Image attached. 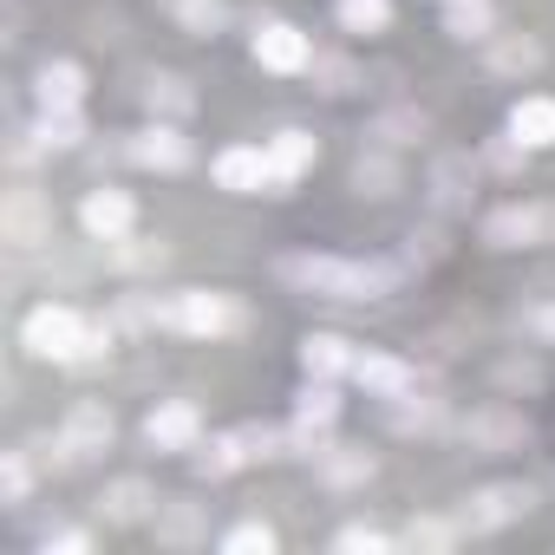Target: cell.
Here are the masks:
<instances>
[{"label":"cell","instance_id":"obj_1","mask_svg":"<svg viewBox=\"0 0 555 555\" xmlns=\"http://www.w3.org/2000/svg\"><path fill=\"white\" fill-rule=\"evenodd\" d=\"M274 274H282L288 288L327 295V301H373V295H386L399 282V268H386V261H347V255H288Z\"/></svg>","mask_w":555,"mask_h":555},{"label":"cell","instance_id":"obj_2","mask_svg":"<svg viewBox=\"0 0 555 555\" xmlns=\"http://www.w3.org/2000/svg\"><path fill=\"white\" fill-rule=\"evenodd\" d=\"M21 347L34 353V360H60V366H86V360H99V347H105V334L86 321V314H73V308H34L27 314V327H21Z\"/></svg>","mask_w":555,"mask_h":555},{"label":"cell","instance_id":"obj_3","mask_svg":"<svg viewBox=\"0 0 555 555\" xmlns=\"http://www.w3.org/2000/svg\"><path fill=\"white\" fill-rule=\"evenodd\" d=\"M157 327H177V334H190V340H222V334L242 327V308H235L229 295L183 288V295H170V301L157 308Z\"/></svg>","mask_w":555,"mask_h":555},{"label":"cell","instance_id":"obj_4","mask_svg":"<svg viewBox=\"0 0 555 555\" xmlns=\"http://www.w3.org/2000/svg\"><path fill=\"white\" fill-rule=\"evenodd\" d=\"M0 235H8V248H40V242H53V209H47V196L27 190V183H14V190H8V209H0Z\"/></svg>","mask_w":555,"mask_h":555},{"label":"cell","instance_id":"obj_5","mask_svg":"<svg viewBox=\"0 0 555 555\" xmlns=\"http://www.w3.org/2000/svg\"><path fill=\"white\" fill-rule=\"evenodd\" d=\"M112 405L105 399H79V405H66V418H60V451L66 457H99L105 444H112Z\"/></svg>","mask_w":555,"mask_h":555},{"label":"cell","instance_id":"obj_6","mask_svg":"<svg viewBox=\"0 0 555 555\" xmlns=\"http://www.w3.org/2000/svg\"><path fill=\"white\" fill-rule=\"evenodd\" d=\"M555 235V209L548 203H509L483 222V242L490 248H529V242H548Z\"/></svg>","mask_w":555,"mask_h":555},{"label":"cell","instance_id":"obj_7","mask_svg":"<svg viewBox=\"0 0 555 555\" xmlns=\"http://www.w3.org/2000/svg\"><path fill=\"white\" fill-rule=\"evenodd\" d=\"M464 444L483 451V457H503V451H522V444H529V425H522V412H509V405H483V412L464 418Z\"/></svg>","mask_w":555,"mask_h":555},{"label":"cell","instance_id":"obj_8","mask_svg":"<svg viewBox=\"0 0 555 555\" xmlns=\"http://www.w3.org/2000/svg\"><path fill=\"white\" fill-rule=\"evenodd\" d=\"M529 503H535L529 483H490V490H477V496L464 503V529H503V522H516Z\"/></svg>","mask_w":555,"mask_h":555},{"label":"cell","instance_id":"obj_9","mask_svg":"<svg viewBox=\"0 0 555 555\" xmlns=\"http://www.w3.org/2000/svg\"><path fill=\"white\" fill-rule=\"evenodd\" d=\"M216 183H222V190H235V196H255L261 183H274V164H268V151H261V144H235V151H222V157H216Z\"/></svg>","mask_w":555,"mask_h":555},{"label":"cell","instance_id":"obj_10","mask_svg":"<svg viewBox=\"0 0 555 555\" xmlns=\"http://www.w3.org/2000/svg\"><path fill=\"white\" fill-rule=\"evenodd\" d=\"M131 196L125 190H92L86 196V209H79V222H86V235H99V242H125L131 235Z\"/></svg>","mask_w":555,"mask_h":555},{"label":"cell","instance_id":"obj_11","mask_svg":"<svg viewBox=\"0 0 555 555\" xmlns=\"http://www.w3.org/2000/svg\"><path fill=\"white\" fill-rule=\"evenodd\" d=\"M196 431H203V412L196 405H157L151 418H144V438L157 444V451H196Z\"/></svg>","mask_w":555,"mask_h":555},{"label":"cell","instance_id":"obj_12","mask_svg":"<svg viewBox=\"0 0 555 555\" xmlns=\"http://www.w3.org/2000/svg\"><path fill=\"white\" fill-rule=\"evenodd\" d=\"M255 60H261L268 73H308V66H314L308 34H295V27H261V34H255Z\"/></svg>","mask_w":555,"mask_h":555},{"label":"cell","instance_id":"obj_13","mask_svg":"<svg viewBox=\"0 0 555 555\" xmlns=\"http://www.w3.org/2000/svg\"><path fill=\"white\" fill-rule=\"evenodd\" d=\"M353 379H360L373 399H405V392L418 386V373H412L405 360H392V353H360V360H353Z\"/></svg>","mask_w":555,"mask_h":555},{"label":"cell","instance_id":"obj_14","mask_svg":"<svg viewBox=\"0 0 555 555\" xmlns=\"http://www.w3.org/2000/svg\"><path fill=\"white\" fill-rule=\"evenodd\" d=\"M79 99H86V73H79V66L47 60V66L34 73V105H40V112H66V105H79Z\"/></svg>","mask_w":555,"mask_h":555},{"label":"cell","instance_id":"obj_15","mask_svg":"<svg viewBox=\"0 0 555 555\" xmlns=\"http://www.w3.org/2000/svg\"><path fill=\"white\" fill-rule=\"evenodd\" d=\"M131 157H138L144 170H183V164H190V138H183L177 125H151V131L131 138Z\"/></svg>","mask_w":555,"mask_h":555},{"label":"cell","instance_id":"obj_16","mask_svg":"<svg viewBox=\"0 0 555 555\" xmlns=\"http://www.w3.org/2000/svg\"><path fill=\"white\" fill-rule=\"evenodd\" d=\"M151 503H157V496H151V483H144V477H118V483H105V490H99V516H105V522H144V516H151Z\"/></svg>","mask_w":555,"mask_h":555},{"label":"cell","instance_id":"obj_17","mask_svg":"<svg viewBox=\"0 0 555 555\" xmlns=\"http://www.w3.org/2000/svg\"><path fill=\"white\" fill-rule=\"evenodd\" d=\"M157 542H164V548H196V542H203V503L170 496V503L157 509Z\"/></svg>","mask_w":555,"mask_h":555},{"label":"cell","instance_id":"obj_18","mask_svg":"<svg viewBox=\"0 0 555 555\" xmlns=\"http://www.w3.org/2000/svg\"><path fill=\"white\" fill-rule=\"evenodd\" d=\"M353 347L340 340V334H308L301 340V366H308V379H334V373H353Z\"/></svg>","mask_w":555,"mask_h":555},{"label":"cell","instance_id":"obj_19","mask_svg":"<svg viewBox=\"0 0 555 555\" xmlns=\"http://www.w3.org/2000/svg\"><path fill=\"white\" fill-rule=\"evenodd\" d=\"M314 157H321V144L308 138V131H282L268 144V164H274V183H295L301 170H314Z\"/></svg>","mask_w":555,"mask_h":555},{"label":"cell","instance_id":"obj_20","mask_svg":"<svg viewBox=\"0 0 555 555\" xmlns=\"http://www.w3.org/2000/svg\"><path fill=\"white\" fill-rule=\"evenodd\" d=\"M477 177H470V164L464 157H438V170H431V203L438 209H464L477 190H470Z\"/></svg>","mask_w":555,"mask_h":555},{"label":"cell","instance_id":"obj_21","mask_svg":"<svg viewBox=\"0 0 555 555\" xmlns=\"http://www.w3.org/2000/svg\"><path fill=\"white\" fill-rule=\"evenodd\" d=\"M509 138H522V144H555V99H516Z\"/></svg>","mask_w":555,"mask_h":555},{"label":"cell","instance_id":"obj_22","mask_svg":"<svg viewBox=\"0 0 555 555\" xmlns=\"http://www.w3.org/2000/svg\"><path fill=\"white\" fill-rule=\"evenodd\" d=\"M242 464H248V444H242V431L196 444V477H229V470H242Z\"/></svg>","mask_w":555,"mask_h":555},{"label":"cell","instance_id":"obj_23","mask_svg":"<svg viewBox=\"0 0 555 555\" xmlns=\"http://www.w3.org/2000/svg\"><path fill=\"white\" fill-rule=\"evenodd\" d=\"M444 34L451 40H483L490 34V0H444Z\"/></svg>","mask_w":555,"mask_h":555},{"label":"cell","instance_id":"obj_24","mask_svg":"<svg viewBox=\"0 0 555 555\" xmlns=\"http://www.w3.org/2000/svg\"><path fill=\"white\" fill-rule=\"evenodd\" d=\"M222 21H229L222 0H177V27H183L190 40H216V34H222Z\"/></svg>","mask_w":555,"mask_h":555},{"label":"cell","instance_id":"obj_25","mask_svg":"<svg viewBox=\"0 0 555 555\" xmlns=\"http://www.w3.org/2000/svg\"><path fill=\"white\" fill-rule=\"evenodd\" d=\"M353 190H360V196H392V190H399V164H392L386 151H366V157L353 164Z\"/></svg>","mask_w":555,"mask_h":555},{"label":"cell","instance_id":"obj_26","mask_svg":"<svg viewBox=\"0 0 555 555\" xmlns=\"http://www.w3.org/2000/svg\"><path fill=\"white\" fill-rule=\"evenodd\" d=\"M321 477L334 490H353V483L373 477V451H321Z\"/></svg>","mask_w":555,"mask_h":555},{"label":"cell","instance_id":"obj_27","mask_svg":"<svg viewBox=\"0 0 555 555\" xmlns=\"http://www.w3.org/2000/svg\"><path fill=\"white\" fill-rule=\"evenodd\" d=\"M34 131H40V144H47V151H73V144L86 138V118H79V105H66V112H40V125H34Z\"/></svg>","mask_w":555,"mask_h":555},{"label":"cell","instance_id":"obj_28","mask_svg":"<svg viewBox=\"0 0 555 555\" xmlns=\"http://www.w3.org/2000/svg\"><path fill=\"white\" fill-rule=\"evenodd\" d=\"M295 418L301 425H314V431H327L334 418H340V392L321 379V386H301V405H295Z\"/></svg>","mask_w":555,"mask_h":555},{"label":"cell","instance_id":"obj_29","mask_svg":"<svg viewBox=\"0 0 555 555\" xmlns=\"http://www.w3.org/2000/svg\"><path fill=\"white\" fill-rule=\"evenodd\" d=\"M151 112H164V118H183L190 105H196V92H190V79H177V73H164V79H151Z\"/></svg>","mask_w":555,"mask_h":555},{"label":"cell","instance_id":"obj_30","mask_svg":"<svg viewBox=\"0 0 555 555\" xmlns=\"http://www.w3.org/2000/svg\"><path fill=\"white\" fill-rule=\"evenodd\" d=\"M386 21H392L386 0H340V27H347V34H379Z\"/></svg>","mask_w":555,"mask_h":555},{"label":"cell","instance_id":"obj_31","mask_svg":"<svg viewBox=\"0 0 555 555\" xmlns=\"http://www.w3.org/2000/svg\"><path fill=\"white\" fill-rule=\"evenodd\" d=\"M503 73H535L542 66V47L535 40H496V53H490Z\"/></svg>","mask_w":555,"mask_h":555},{"label":"cell","instance_id":"obj_32","mask_svg":"<svg viewBox=\"0 0 555 555\" xmlns=\"http://www.w3.org/2000/svg\"><path fill=\"white\" fill-rule=\"evenodd\" d=\"M373 138H386V144H412V138H425V118H418V112H386V118L373 125Z\"/></svg>","mask_w":555,"mask_h":555},{"label":"cell","instance_id":"obj_33","mask_svg":"<svg viewBox=\"0 0 555 555\" xmlns=\"http://www.w3.org/2000/svg\"><path fill=\"white\" fill-rule=\"evenodd\" d=\"M222 548H229V555H255V548L268 555V548H274V529H268V522H242V529L222 535Z\"/></svg>","mask_w":555,"mask_h":555},{"label":"cell","instance_id":"obj_34","mask_svg":"<svg viewBox=\"0 0 555 555\" xmlns=\"http://www.w3.org/2000/svg\"><path fill=\"white\" fill-rule=\"evenodd\" d=\"M308 73H314V86H321V92H353V86H360V73H353L347 60H314Z\"/></svg>","mask_w":555,"mask_h":555},{"label":"cell","instance_id":"obj_35","mask_svg":"<svg viewBox=\"0 0 555 555\" xmlns=\"http://www.w3.org/2000/svg\"><path fill=\"white\" fill-rule=\"evenodd\" d=\"M405 542H412V548H451V542H457V522L425 516V522H412V529H405Z\"/></svg>","mask_w":555,"mask_h":555},{"label":"cell","instance_id":"obj_36","mask_svg":"<svg viewBox=\"0 0 555 555\" xmlns=\"http://www.w3.org/2000/svg\"><path fill=\"white\" fill-rule=\"evenodd\" d=\"M27 483H34L27 457H21V451H8V464H0V496H8V503H21V496H27Z\"/></svg>","mask_w":555,"mask_h":555},{"label":"cell","instance_id":"obj_37","mask_svg":"<svg viewBox=\"0 0 555 555\" xmlns=\"http://www.w3.org/2000/svg\"><path fill=\"white\" fill-rule=\"evenodd\" d=\"M118 268H131V274L164 268V248H151V242H125V248H118Z\"/></svg>","mask_w":555,"mask_h":555},{"label":"cell","instance_id":"obj_38","mask_svg":"<svg viewBox=\"0 0 555 555\" xmlns=\"http://www.w3.org/2000/svg\"><path fill=\"white\" fill-rule=\"evenodd\" d=\"M438 425H444V412H438V405H418V412H412V405H399V431H438Z\"/></svg>","mask_w":555,"mask_h":555},{"label":"cell","instance_id":"obj_39","mask_svg":"<svg viewBox=\"0 0 555 555\" xmlns=\"http://www.w3.org/2000/svg\"><path fill=\"white\" fill-rule=\"evenodd\" d=\"M334 548H386V535H379V529H366V522H353V529H340V535H334Z\"/></svg>","mask_w":555,"mask_h":555},{"label":"cell","instance_id":"obj_40","mask_svg":"<svg viewBox=\"0 0 555 555\" xmlns=\"http://www.w3.org/2000/svg\"><path fill=\"white\" fill-rule=\"evenodd\" d=\"M522 151H529L522 138H509V144H490V164H496V170H516V164H522Z\"/></svg>","mask_w":555,"mask_h":555},{"label":"cell","instance_id":"obj_41","mask_svg":"<svg viewBox=\"0 0 555 555\" xmlns=\"http://www.w3.org/2000/svg\"><path fill=\"white\" fill-rule=\"evenodd\" d=\"M40 548H47V555H53V548H60V555H86V535H79V529H60V535H47Z\"/></svg>","mask_w":555,"mask_h":555},{"label":"cell","instance_id":"obj_42","mask_svg":"<svg viewBox=\"0 0 555 555\" xmlns=\"http://www.w3.org/2000/svg\"><path fill=\"white\" fill-rule=\"evenodd\" d=\"M529 327H535V340H548V347H555V301H542V308L529 314Z\"/></svg>","mask_w":555,"mask_h":555}]
</instances>
